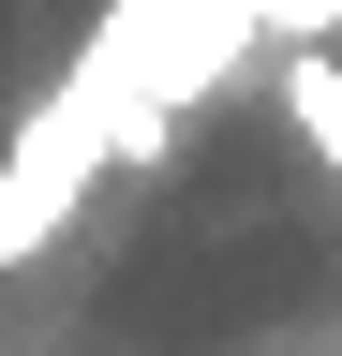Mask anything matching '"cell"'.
<instances>
[{
	"label": "cell",
	"mask_w": 342,
	"mask_h": 356,
	"mask_svg": "<svg viewBox=\"0 0 342 356\" xmlns=\"http://www.w3.org/2000/svg\"><path fill=\"white\" fill-rule=\"evenodd\" d=\"M104 163H134V119H119L104 89L75 74L60 104H45V119L15 134V163H0V267H15V252H45V238H60V208L90 193Z\"/></svg>",
	"instance_id": "obj_1"
},
{
	"label": "cell",
	"mask_w": 342,
	"mask_h": 356,
	"mask_svg": "<svg viewBox=\"0 0 342 356\" xmlns=\"http://www.w3.org/2000/svg\"><path fill=\"white\" fill-rule=\"evenodd\" d=\"M283 119L313 134V163L342 178V60H327V44H283Z\"/></svg>",
	"instance_id": "obj_2"
},
{
	"label": "cell",
	"mask_w": 342,
	"mask_h": 356,
	"mask_svg": "<svg viewBox=\"0 0 342 356\" xmlns=\"http://www.w3.org/2000/svg\"><path fill=\"white\" fill-rule=\"evenodd\" d=\"M342 30V0H268V44H327Z\"/></svg>",
	"instance_id": "obj_3"
}]
</instances>
